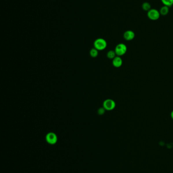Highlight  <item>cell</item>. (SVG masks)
<instances>
[{
	"label": "cell",
	"mask_w": 173,
	"mask_h": 173,
	"mask_svg": "<svg viewBox=\"0 0 173 173\" xmlns=\"http://www.w3.org/2000/svg\"><path fill=\"white\" fill-rule=\"evenodd\" d=\"M93 45L95 48L98 51H102L106 48L107 46V43L105 39L99 38L95 40Z\"/></svg>",
	"instance_id": "6da1fadb"
},
{
	"label": "cell",
	"mask_w": 173,
	"mask_h": 173,
	"mask_svg": "<svg viewBox=\"0 0 173 173\" xmlns=\"http://www.w3.org/2000/svg\"><path fill=\"white\" fill-rule=\"evenodd\" d=\"M127 50V46L124 44L120 43L116 46L114 51L117 56L121 57L126 53Z\"/></svg>",
	"instance_id": "7a4b0ae2"
},
{
	"label": "cell",
	"mask_w": 173,
	"mask_h": 173,
	"mask_svg": "<svg viewBox=\"0 0 173 173\" xmlns=\"http://www.w3.org/2000/svg\"><path fill=\"white\" fill-rule=\"evenodd\" d=\"M147 15L148 18L153 21L158 20L161 15L159 11L155 9H151L150 10L147 12Z\"/></svg>",
	"instance_id": "3957f363"
},
{
	"label": "cell",
	"mask_w": 173,
	"mask_h": 173,
	"mask_svg": "<svg viewBox=\"0 0 173 173\" xmlns=\"http://www.w3.org/2000/svg\"><path fill=\"white\" fill-rule=\"evenodd\" d=\"M103 107L108 111L113 110L115 108V102L111 99H107L103 102Z\"/></svg>",
	"instance_id": "277c9868"
},
{
	"label": "cell",
	"mask_w": 173,
	"mask_h": 173,
	"mask_svg": "<svg viewBox=\"0 0 173 173\" xmlns=\"http://www.w3.org/2000/svg\"><path fill=\"white\" fill-rule=\"evenodd\" d=\"M46 140L50 144H54L58 141V137L54 133H48L46 136Z\"/></svg>",
	"instance_id": "5b68a950"
},
{
	"label": "cell",
	"mask_w": 173,
	"mask_h": 173,
	"mask_svg": "<svg viewBox=\"0 0 173 173\" xmlns=\"http://www.w3.org/2000/svg\"><path fill=\"white\" fill-rule=\"evenodd\" d=\"M135 37V34L133 31L131 30H128L126 31L124 34V39L126 41H132Z\"/></svg>",
	"instance_id": "8992f818"
},
{
	"label": "cell",
	"mask_w": 173,
	"mask_h": 173,
	"mask_svg": "<svg viewBox=\"0 0 173 173\" xmlns=\"http://www.w3.org/2000/svg\"><path fill=\"white\" fill-rule=\"evenodd\" d=\"M123 64V60L120 56H116L113 60H112V64L114 67L116 68H119L122 66Z\"/></svg>",
	"instance_id": "52a82bcc"
},
{
	"label": "cell",
	"mask_w": 173,
	"mask_h": 173,
	"mask_svg": "<svg viewBox=\"0 0 173 173\" xmlns=\"http://www.w3.org/2000/svg\"><path fill=\"white\" fill-rule=\"evenodd\" d=\"M159 11V13H160L161 15L165 16L169 13V7L163 5V7H161Z\"/></svg>",
	"instance_id": "ba28073f"
},
{
	"label": "cell",
	"mask_w": 173,
	"mask_h": 173,
	"mask_svg": "<svg viewBox=\"0 0 173 173\" xmlns=\"http://www.w3.org/2000/svg\"><path fill=\"white\" fill-rule=\"evenodd\" d=\"M142 8L143 10L147 11V12H148V11L150 10L151 9H152L151 8L150 4L148 2L143 3L142 5Z\"/></svg>",
	"instance_id": "9c48e42d"
},
{
	"label": "cell",
	"mask_w": 173,
	"mask_h": 173,
	"mask_svg": "<svg viewBox=\"0 0 173 173\" xmlns=\"http://www.w3.org/2000/svg\"><path fill=\"white\" fill-rule=\"evenodd\" d=\"M117 56L115 52V51L113 50H110L108 52L107 54V56L108 58L110 59H113L115 58Z\"/></svg>",
	"instance_id": "30bf717a"
},
{
	"label": "cell",
	"mask_w": 173,
	"mask_h": 173,
	"mask_svg": "<svg viewBox=\"0 0 173 173\" xmlns=\"http://www.w3.org/2000/svg\"><path fill=\"white\" fill-rule=\"evenodd\" d=\"M161 1L163 5L166 6L170 7L173 5V0H161Z\"/></svg>",
	"instance_id": "8fae6325"
},
{
	"label": "cell",
	"mask_w": 173,
	"mask_h": 173,
	"mask_svg": "<svg viewBox=\"0 0 173 173\" xmlns=\"http://www.w3.org/2000/svg\"><path fill=\"white\" fill-rule=\"evenodd\" d=\"M89 53H90V55L91 57L95 58V57H97L99 54V51L97 49L94 48L91 49Z\"/></svg>",
	"instance_id": "7c38bea8"
},
{
	"label": "cell",
	"mask_w": 173,
	"mask_h": 173,
	"mask_svg": "<svg viewBox=\"0 0 173 173\" xmlns=\"http://www.w3.org/2000/svg\"><path fill=\"white\" fill-rule=\"evenodd\" d=\"M105 109L104 108V107H101V108H99V109L97 110V114H99V115H103V114H105Z\"/></svg>",
	"instance_id": "4fadbf2b"
},
{
	"label": "cell",
	"mask_w": 173,
	"mask_h": 173,
	"mask_svg": "<svg viewBox=\"0 0 173 173\" xmlns=\"http://www.w3.org/2000/svg\"><path fill=\"white\" fill-rule=\"evenodd\" d=\"M171 117L172 119L173 120V110L171 112Z\"/></svg>",
	"instance_id": "5bb4252c"
}]
</instances>
